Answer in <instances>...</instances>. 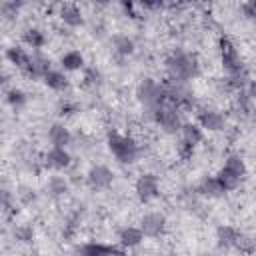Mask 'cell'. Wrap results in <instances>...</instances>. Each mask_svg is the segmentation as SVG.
<instances>
[{"mask_svg":"<svg viewBox=\"0 0 256 256\" xmlns=\"http://www.w3.org/2000/svg\"><path fill=\"white\" fill-rule=\"evenodd\" d=\"M164 70H166V78L190 82L200 74V62L192 52L176 48L164 58Z\"/></svg>","mask_w":256,"mask_h":256,"instance_id":"cell-1","label":"cell"},{"mask_svg":"<svg viewBox=\"0 0 256 256\" xmlns=\"http://www.w3.org/2000/svg\"><path fill=\"white\" fill-rule=\"evenodd\" d=\"M136 100L142 104L146 116L150 118L156 108H160L164 102H166V90H164V84L154 80V78H144L138 82L136 86Z\"/></svg>","mask_w":256,"mask_h":256,"instance_id":"cell-2","label":"cell"},{"mask_svg":"<svg viewBox=\"0 0 256 256\" xmlns=\"http://www.w3.org/2000/svg\"><path fill=\"white\" fill-rule=\"evenodd\" d=\"M106 142H108V150L112 152V156L118 162H122V164H132L140 156V146H138V142L132 136L110 132Z\"/></svg>","mask_w":256,"mask_h":256,"instance_id":"cell-3","label":"cell"},{"mask_svg":"<svg viewBox=\"0 0 256 256\" xmlns=\"http://www.w3.org/2000/svg\"><path fill=\"white\" fill-rule=\"evenodd\" d=\"M218 52H220V64H222V68H224V72L228 76L244 72L242 56H240L236 44L228 36H220L218 38Z\"/></svg>","mask_w":256,"mask_h":256,"instance_id":"cell-4","label":"cell"},{"mask_svg":"<svg viewBox=\"0 0 256 256\" xmlns=\"http://www.w3.org/2000/svg\"><path fill=\"white\" fill-rule=\"evenodd\" d=\"M150 120H152L156 126H160V130L166 132V134H176V132H180V128H182V124H184L182 112H180L174 104H168V102H164L160 108H156V112L150 116Z\"/></svg>","mask_w":256,"mask_h":256,"instance_id":"cell-5","label":"cell"},{"mask_svg":"<svg viewBox=\"0 0 256 256\" xmlns=\"http://www.w3.org/2000/svg\"><path fill=\"white\" fill-rule=\"evenodd\" d=\"M134 192L140 202H150L160 196V180L152 172H144L134 182Z\"/></svg>","mask_w":256,"mask_h":256,"instance_id":"cell-6","label":"cell"},{"mask_svg":"<svg viewBox=\"0 0 256 256\" xmlns=\"http://www.w3.org/2000/svg\"><path fill=\"white\" fill-rule=\"evenodd\" d=\"M196 120L200 124L202 130L208 132H220L226 128V116L218 110V108H210V106H198L196 110Z\"/></svg>","mask_w":256,"mask_h":256,"instance_id":"cell-7","label":"cell"},{"mask_svg":"<svg viewBox=\"0 0 256 256\" xmlns=\"http://www.w3.org/2000/svg\"><path fill=\"white\" fill-rule=\"evenodd\" d=\"M72 164V154L66 148H54L50 146L42 156V166L52 172H62Z\"/></svg>","mask_w":256,"mask_h":256,"instance_id":"cell-8","label":"cell"},{"mask_svg":"<svg viewBox=\"0 0 256 256\" xmlns=\"http://www.w3.org/2000/svg\"><path fill=\"white\" fill-rule=\"evenodd\" d=\"M112 182H114V172L106 164H94L86 172V184L92 190H106L112 186Z\"/></svg>","mask_w":256,"mask_h":256,"instance_id":"cell-9","label":"cell"},{"mask_svg":"<svg viewBox=\"0 0 256 256\" xmlns=\"http://www.w3.org/2000/svg\"><path fill=\"white\" fill-rule=\"evenodd\" d=\"M140 230L148 238H158L166 230V216L162 212H148L140 218Z\"/></svg>","mask_w":256,"mask_h":256,"instance_id":"cell-10","label":"cell"},{"mask_svg":"<svg viewBox=\"0 0 256 256\" xmlns=\"http://www.w3.org/2000/svg\"><path fill=\"white\" fill-rule=\"evenodd\" d=\"M78 256H124V250L112 244H102V242H86L76 248Z\"/></svg>","mask_w":256,"mask_h":256,"instance_id":"cell-11","label":"cell"},{"mask_svg":"<svg viewBox=\"0 0 256 256\" xmlns=\"http://www.w3.org/2000/svg\"><path fill=\"white\" fill-rule=\"evenodd\" d=\"M48 142L54 148H68L72 144V132L66 124L62 122H54L48 128Z\"/></svg>","mask_w":256,"mask_h":256,"instance_id":"cell-12","label":"cell"},{"mask_svg":"<svg viewBox=\"0 0 256 256\" xmlns=\"http://www.w3.org/2000/svg\"><path fill=\"white\" fill-rule=\"evenodd\" d=\"M50 70H52V66H50V58L38 50V52H34V54H32L30 66H28L22 74H24V76H28V78H44Z\"/></svg>","mask_w":256,"mask_h":256,"instance_id":"cell-13","label":"cell"},{"mask_svg":"<svg viewBox=\"0 0 256 256\" xmlns=\"http://www.w3.org/2000/svg\"><path fill=\"white\" fill-rule=\"evenodd\" d=\"M58 16H60V20H62L66 26H70V28H78V26L84 24V14H82V10H80L76 4H70V2L58 6Z\"/></svg>","mask_w":256,"mask_h":256,"instance_id":"cell-14","label":"cell"},{"mask_svg":"<svg viewBox=\"0 0 256 256\" xmlns=\"http://www.w3.org/2000/svg\"><path fill=\"white\" fill-rule=\"evenodd\" d=\"M196 194L206 196V198H222L226 194V190L222 188V184L218 182L216 176H204L196 186Z\"/></svg>","mask_w":256,"mask_h":256,"instance_id":"cell-15","label":"cell"},{"mask_svg":"<svg viewBox=\"0 0 256 256\" xmlns=\"http://www.w3.org/2000/svg\"><path fill=\"white\" fill-rule=\"evenodd\" d=\"M144 240V232L140 230V226H124L118 232V242L122 248H136L140 246Z\"/></svg>","mask_w":256,"mask_h":256,"instance_id":"cell-16","label":"cell"},{"mask_svg":"<svg viewBox=\"0 0 256 256\" xmlns=\"http://www.w3.org/2000/svg\"><path fill=\"white\" fill-rule=\"evenodd\" d=\"M254 108H256V102L252 100V96H250L246 90L234 94V112H236L240 118H250V116H254Z\"/></svg>","mask_w":256,"mask_h":256,"instance_id":"cell-17","label":"cell"},{"mask_svg":"<svg viewBox=\"0 0 256 256\" xmlns=\"http://www.w3.org/2000/svg\"><path fill=\"white\" fill-rule=\"evenodd\" d=\"M204 138V130L200 128L198 122H184L180 128V140H184L188 146L196 148Z\"/></svg>","mask_w":256,"mask_h":256,"instance_id":"cell-18","label":"cell"},{"mask_svg":"<svg viewBox=\"0 0 256 256\" xmlns=\"http://www.w3.org/2000/svg\"><path fill=\"white\" fill-rule=\"evenodd\" d=\"M6 58H8V62L14 64L20 72H24V70L30 66L32 54H28L22 46H10V48H6Z\"/></svg>","mask_w":256,"mask_h":256,"instance_id":"cell-19","label":"cell"},{"mask_svg":"<svg viewBox=\"0 0 256 256\" xmlns=\"http://www.w3.org/2000/svg\"><path fill=\"white\" fill-rule=\"evenodd\" d=\"M46 190H48V194L54 196V198L66 196L68 190H70V180H68L66 176H62V174L56 172V174H52V176L48 178V182H46Z\"/></svg>","mask_w":256,"mask_h":256,"instance_id":"cell-20","label":"cell"},{"mask_svg":"<svg viewBox=\"0 0 256 256\" xmlns=\"http://www.w3.org/2000/svg\"><path fill=\"white\" fill-rule=\"evenodd\" d=\"M238 230L234 228V226H230V224H220L218 228H216V244L220 246V248H234V244H236V238H238Z\"/></svg>","mask_w":256,"mask_h":256,"instance_id":"cell-21","label":"cell"},{"mask_svg":"<svg viewBox=\"0 0 256 256\" xmlns=\"http://www.w3.org/2000/svg\"><path fill=\"white\" fill-rule=\"evenodd\" d=\"M86 64L84 60V54L80 50H68L60 56V66L66 70V72H76V70H82Z\"/></svg>","mask_w":256,"mask_h":256,"instance_id":"cell-22","label":"cell"},{"mask_svg":"<svg viewBox=\"0 0 256 256\" xmlns=\"http://www.w3.org/2000/svg\"><path fill=\"white\" fill-rule=\"evenodd\" d=\"M22 42L28 46V48H34V52H38L44 44H46V34L36 28V26H30L22 32Z\"/></svg>","mask_w":256,"mask_h":256,"instance_id":"cell-23","label":"cell"},{"mask_svg":"<svg viewBox=\"0 0 256 256\" xmlns=\"http://www.w3.org/2000/svg\"><path fill=\"white\" fill-rule=\"evenodd\" d=\"M110 44H112V50L118 56H130L134 52V48H136L134 46V40L128 34H112Z\"/></svg>","mask_w":256,"mask_h":256,"instance_id":"cell-24","label":"cell"},{"mask_svg":"<svg viewBox=\"0 0 256 256\" xmlns=\"http://www.w3.org/2000/svg\"><path fill=\"white\" fill-rule=\"evenodd\" d=\"M44 84L50 88V90H56V92H62V90H66L68 88V76L62 72V70H50L44 78Z\"/></svg>","mask_w":256,"mask_h":256,"instance_id":"cell-25","label":"cell"},{"mask_svg":"<svg viewBox=\"0 0 256 256\" xmlns=\"http://www.w3.org/2000/svg\"><path fill=\"white\" fill-rule=\"evenodd\" d=\"M222 168L230 170V172L236 174L238 178H244V176H246V162H244V158H242L240 154H228V156L224 158V166H222Z\"/></svg>","mask_w":256,"mask_h":256,"instance_id":"cell-26","label":"cell"},{"mask_svg":"<svg viewBox=\"0 0 256 256\" xmlns=\"http://www.w3.org/2000/svg\"><path fill=\"white\" fill-rule=\"evenodd\" d=\"M234 248H236L240 254H246V256L256 254V236L246 234V232H240V234H238V238H236Z\"/></svg>","mask_w":256,"mask_h":256,"instance_id":"cell-27","label":"cell"},{"mask_svg":"<svg viewBox=\"0 0 256 256\" xmlns=\"http://www.w3.org/2000/svg\"><path fill=\"white\" fill-rule=\"evenodd\" d=\"M216 178H218V182L222 184V188H224L226 192H232V190H236V188L242 184V178H238L236 174H232V172L226 170V168H220L218 174H216Z\"/></svg>","mask_w":256,"mask_h":256,"instance_id":"cell-28","label":"cell"},{"mask_svg":"<svg viewBox=\"0 0 256 256\" xmlns=\"http://www.w3.org/2000/svg\"><path fill=\"white\" fill-rule=\"evenodd\" d=\"M34 226L32 224H28V222H22V224H16L14 228H12V236H14V240H18L20 244H30L32 240H34Z\"/></svg>","mask_w":256,"mask_h":256,"instance_id":"cell-29","label":"cell"},{"mask_svg":"<svg viewBox=\"0 0 256 256\" xmlns=\"http://www.w3.org/2000/svg\"><path fill=\"white\" fill-rule=\"evenodd\" d=\"M14 194H16V200H18L22 206H30V204L36 202V190H34L32 186H28V184H20V186H16Z\"/></svg>","mask_w":256,"mask_h":256,"instance_id":"cell-30","label":"cell"},{"mask_svg":"<svg viewBox=\"0 0 256 256\" xmlns=\"http://www.w3.org/2000/svg\"><path fill=\"white\" fill-rule=\"evenodd\" d=\"M26 100H28V96H26L24 90H20V88H16V86H12V88L6 90V102H8L14 110L22 108V106L26 104Z\"/></svg>","mask_w":256,"mask_h":256,"instance_id":"cell-31","label":"cell"},{"mask_svg":"<svg viewBox=\"0 0 256 256\" xmlns=\"http://www.w3.org/2000/svg\"><path fill=\"white\" fill-rule=\"evenodd\" d=\"M102 82V74L96 70V68H84V74H82V84L86 88H98Z\"/></svg>","mask_w":256,"mask_h":256,"instance_id":"cell-32","label":"cell"},{"mask_svg":"<svg viewBox=\"0 0 256 256\" xmlns=\"http://www.w3.org/2000/svg\"><path fill=\"white\" fill-rule=\"evenodd\" d=\"M240 12H242V16H244L248 22H252V24L256 26V0L242 2V4H240Z\"/></svg>","mask_w":256,"mask_h":256,"instance_id":"cell-33","label":"cell"},{"mask_svg":"<svg viewBox=\"0 0 256 256\" xmlns=\"http://www.w3.org/2000/svg\"><path fill=\"white\" fill-rule=\"evenodd\" d=\"M20 8H22V2H2L0 4V14L4 18H14Z\"/></svg>","mask_w":256,"mask_h":256,"instance_id":"cell-34","label":"cell"},{"mask_svg":"<svg viewBox=\"0 0 256 256\" xmlns=\"http://www.w3.org/2000/svg\"><path fill=\"white\" fill-rule=\"evenodd\" d=\"M2 208H4V212L8 214V212H12L14 208H16V194L14 192H10L8 188H4L2 190Z\"/></svg>","mask_w":256,"mask_h":256,"instance_id":"cell-35","label":"cell"},{"mask_svg":"<svg viewBox=\"0 0 256 256\" xmlns=\"http://www.w3.org/2000/svg\"><path fill=\"white\" fill-rule=\"evenodd\" d=\"M74 112H78L76 102H72V100H62V102L58 104V114H60V116H70V114H74Z\"/></svg>","mask_w":256,"mask_h":256,"instance_id":"cell-36","label":"cell"},{"mask_svg":"<svg viewBox=\"0 0 256 256\" xmlns=\"http://www.w3.org/2000/svg\"><path fill=\"white\" fill-rule=\"evenodd\" d=\"M176 150H178V154H180L182 158H190V156H192V152H194V148H192V146H188L184 140H178V142H176Z\"/></svg>","mask_w":256,"mask_h":256,"instance_id":"cell-37","label":"cell"},{"mask_svg":"<svg viewBox=\"0 0 256 256\" xmlns=\"http://www.w3.org/2000/svg\"><path fill=\"white\" fill-rule=\"evenodd\" d=\"M246 92H248V94L252 96V100L256 102V78H250V84H248Z\"/></svg>","mask_w":256,"mask_h":256,"instance_id":"cell-38","label":"cell"}]
</instances>
